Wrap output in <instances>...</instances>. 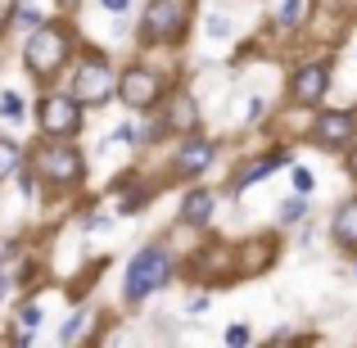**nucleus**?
Wrapping results in <instances>:
<instances>
[{"instance_id": "1", "label": "nucleus", "mask_w": 357, "mask_h": 348, "mask_svg": "<svg viewBox=\"0 0 357 348\" xmlns=\"http://www.w3.org/2000/svg\"><path fill=\"white\" fill-rule=\"evenodd\" d=\"M68 59H73V32L63 23H45L41 18V23L32 27V36H27V45H23L27 73H32L36 82H50L68 68Z\"/></svg>"}, {"instance_id": "2", "label": "nucleus", "mask_w": 357, "mask_h": 348, "mask_svg": "<svg viewBox=\"0 0 357 348\" xmlns=\"http://www.w3.org/2000/svg\"><path fill=\"white\" fill-rule=\"evenodd\" d=\"M68 96H77L82 109H100L118 96V73H114V59L100 50H86L77 54V68H73V82H68Z\"/></svg>"}, {"instance_id": "3", "label": "nucleus", "mask_w": 357, "mask_h": 348, "mask_svg": "<svg viewBox=\"0 0 357 348\" xmlns=\"http://www.w3.org/2000/svg\"><path fill=\"white\" fill-rule=\"evenodd\" d=\"M167 280H172V253H167L163 244H145V249L131 258V267H127L122 298H127V303H140V298L158 294Z\"/></svg>"}, {"instance_id": "4", "label": "nucleus", "mask_w": 357, "mask_h": 348, "mask_svg": "<svg viewBox=\"0 0 357 348\" xmlns=\"http://www.w3.org/2000/svg\"><path fill=\"white\" fill-rule=\"evenodd\" d=\"M32 176H41L54 190H73V186H82V176H86V158H82V149L68 145V140H45L32 158Z\"/></svg>"}, {"instance_id": "5", "label": "nucleus", "mask_w": 357, "mask_h": 348, "mask_svg": "<svg viewBox=\"0 0 357 348\" xmlns=\"http://www.w3.org/2000/svg\"><path fill=\"white\" fill-rule=\"evenodd\" d=\"M185 23H190V0H149L145 18H140V36L149 45H172L181 41Z\"/></svg>"}, {"instance_id": "6", "label": "nucleus", "mask_w": 357, "mask_h": 348, "mask_svg": "<svg viewBox=\"0 0 357 348\" xmlns=\"http://www.w3.org/2000/svg\"><path fill=\"white\" fill-rule=\"evenodd\" d=\"M36 127H41V136L50 140H68L82 131V105L77 96H68V91H50V96L36 100Z\"/></svg>"}, {"instance_id": "7", "label": "nucleus", "mask_w": 357, "mask_h": 348, "mask_svg": "<svg viewBox=\"0 0 357 348\" xmlns=\"http://www.w3.org/2000/svg\"><path fill=\"white\" fill-rule=\"evenodd\" d=\"M118 100L131 109V114H145V109H158L163 100V77L145 63H127L118 73Z\"/></svg>"}, {"instance_id": "8", "label": "nucleus", "mask_w": 357, "mask_h": 348, "mask_svg": "<svg viewBox=\"0 0 357 348\" xmlns=\"http://www.w3.org/2000/svg\"><path fill=\"white\" fill-rule=\"evenodd\" d=\"M218 158V145L213 140H204V136H185L181 140V149H176V158H172V167H176V176H199L204 167Z\"/></svg>"}, {"instance_id": "9", "label": "nucleus", "mask_w": 357, "mask_h": 348, "mask_svg": "<svg viewBox=\"0 0 357 348\" xmlns=\"http://www.w3.org/2000/svg\"><path fill=\"white\" fill-rule=\"evenodd\" d=\"M326 86H331L326 63H303V68L294 73V82H289V96H294V105H321Z\"/></svg>"}, {"instance_id": "10", "label": "nucleus", "mask_w": 357, "mask_h": 348, "mask_svg": "<svg viewBox=\"0 0 357 348\" xmlns=\"http://www.w3.org/2000/svg\"><path fill=\"white\" fill-rule=\"evenodd\" d=\"M353 131H357V114H317V122H312V136L321 140L326 149L349 145Z\"/></svg>"}, {"instance_id": "11", "label": "nucleus", "mask_w": 357, "mask_h": 348, "mask_svg": "<svg viewBox=\"0 0 357 348\" xmlns=\"http://www.w3.org/2000/svg\"><path fill=\"white\" fill-rule=\"evenodd\" d=\"M158 109H163V127L176 131V136H185V131L199 127V109H195L190 96H172L167 105H158Z\"/></svg>"}, {"instance_id": "12", "label": "nucleus", "mask_w": 357, "mask_h": 348, "mask_svg": "<svg viewBox=\"0 0 357 348\" xmlns=\"http://www.w3.org/2000/svg\"><path fill=\"white\" fill-rule=\"evenodd\" d=\"M213 204H218L213 190H190L181 199V222H185V227H204V222L213 218Z\"/></svg>"}, {"instance_id": "13", "label": "nucleus", "mask_w": 357, "mask_h": 348, "mask_svg": "<svg viewBox=\"0 0 357 348\" xmlns=\"http://www.w3.org/2000/svg\"><path fill=\"white\" fill-rule=\"evenodd\" d=\"M18 167H23V145H18L14 136H0V181L14 176Z\"/></svg>"}, {"instance_id": "14", "label": "nucleus", "mask_w": 357, "mask_h": 348, "mask_svg": "<svg viewBox=\"0 0 357 348\" xmlns=\"http://www.w3.org/2000/svg\"><path fill=\"white\" fill-rule=\"evenodd\" d=\"M335 240H340V244H357V199L340 209V218H335Z\"/></svg>"}, {"instance_id": "15", "label": "nucleus", "mask_w": 357, "mask_h": 348, "mask_svg": "<svg viewBox=\"0 0 357 348\" xmlns=\"http://www.w3.org/2000/svg\"><path fill=\"white\" fill-rule=\"evenodd\" d=\"M0 118H9V122L23 118V100H18L14 91H5V96H0Z\"/></svg>"}, {"instance_id": "16", "label": "nucleus", "mask_w": 357, "mask_h": 348, "mask_svg": "<svg viewBox=\"0 0 357 348\" xmlns=\"http://www.w3.org/2000/svg\"><path fill=\"white\" fill-rule=\"evenodd\" d=\"M86 321H91V317H86V312H77V317H73V321H68V326L59 331V340H63V344L82 340V335H86Z\"/></svg>"}, {"instance_id": "17", "label": "nucleus", "mask_w": 357, "mask_h": 348, "mask_svg": "<svg viewBox=\"0 0 357 348\" xmlns=\"http://www.w3.org/2000/svg\"><path fill=\"white\" fill-rule=\"evenodd\" d=\"M18 321H23L27 331H36V326H41V308H36V303H27L23 312H18Z\"/></svg>"}, {"instance_id": "18", "label": "nucleus", "mask_w": 357, "mask_h": 348, "mask_svg": "<svg viewBox=\"0 0 357 348\" xmlns=\"http://www.w3.org/2000/svg\"><path fill=\"white\" fill-rule=\"evenodd\" d=\"M14 14H18V0H0V32L14 23Z\"/></svg>"}, {"instance_id": "19", "label": "nucleus", "mask_w": 357, "mask_h": 348, "mask_svg": "<svg viewBox=\"0 0 357 348\" xmlns=\"http://www.w3.org/2000/svg\"><path fill=\"white\" fill-rule=\"evenodd\" d=\"M298 14H303V0H285V9H280V23L289 27V23H294Z\"/></svg>"}, {"instance_id": "20", "label": "nucleus", "mask_w": 357, "mask_h": 348, "mask_svg": "<svg viewBox=\"0 0 357 348\" xmlns=\"http://www.w3.org/2000/svg\"><path fill=\"white\" fill-rule=\"evenodd\" d=\"M280 218H285V222H298V218H303V204H298V199L280 204Z\"/></svg>"}, {"instance_id": "21", "label": "nucleus", "mask_w": 357, "mask_h": 348, "mask_svg": "<svg viewBox=\"0 0 357 348\" xmlns=\"http://www.w3.org/2000/svg\"><path fill=\"white\" fill-rule=\"evenodd\" d=\"M294 186H298V195H307L312 190V172H307V167H294Z\"/></svg>"}, {"instance_id": "22", "label": "nucleus", "mask_w": 357, "mask_h": 348, "mask_svg": "<svg viewBox=\"0 0 357 348\" xmlns=\"http://www.w3.org/2000/svg\"><path fill=\"white\" fill-rule=\"evenodd\" d=\"M227 344H249V326H231V331H227Z\"/></svg>"}, {"instance_id": "23", "label": "nucleus", "mask_w": 357, "mask_h": 348, "mask_svg": "<svg viewBox=\"0 0 357 348\" xmlns=\"http://www.w3.org/2000/svg\"><path fill=\"white\" fill-rule=\"evenodd\" d=\"M227 32H231L227 18H208V36H227Z\"/></svg>"}, {"instance_id": "24", "label": "nucleus", "mask_w": 357, "mask_h": 348, "mask_svg": "<svg viewBox=\"0 0 357 348\" xmlns=\"http://www.w3.org/2000/svg\"><path fill=\"white\" fill-rule=\"evenodd\" d=\"M18 23H27V27H36V23H41V14H36V9H18Z\"/></svg>"}, {"instance_id": "25", "label": "nucleus", "mask_w": 357, "mask_h": 348, "mask_svg": "<svg viewBox=\"0 0 357 348\" xmlns=\"http://www.w3.org/2000/svg\"><path fill=\"white\" fill-rule=\"evenodd\" d=\"M100 5H105V9H109V14H122V9H127V5H131V0H100Z\"/></svg>"}, {"instance_id": "26", "label": "nucleus", "mask_w": 357, "mask_h": 348, "mask_svg": "<svg viewBox=\"0 0 357 348\" xmlns=\"http://www.w3.org/2000/svg\"><path fill=\"white\" fill-rule=\"evenodd\" d=\"M349 172H353V176H357V145H353V149H349Z\"/></svg>"}, {"instance_id": "27", "label": "nucleus", "mask_w": 357, "mask_h": 348, "mask_svg": "<svg viewBox=\"0 0 357 348\" xmlns=\"http://www.w3.org/2000/svg\"><path fill=\"white\" fill-rule=\"evenodd\" d=\"M82 5V0H59V9H77Z\"/></svg>"}]
</instances>
